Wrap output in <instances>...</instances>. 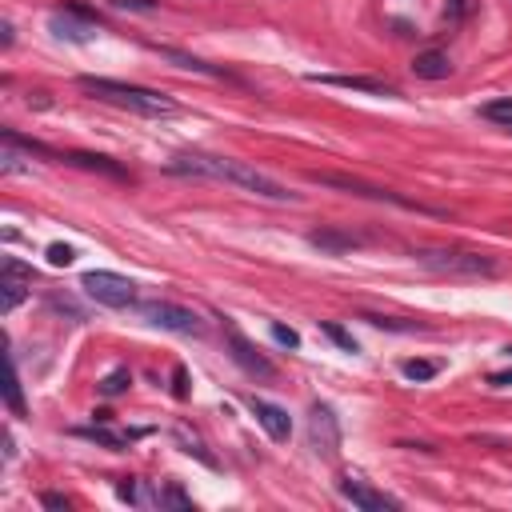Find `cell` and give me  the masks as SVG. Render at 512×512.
Instances as JSON below:
<instances>
[{
	"instance_id": "obj_1",
	"label": "cell",
	"mask_w": 512,
	"mask_h": 512,
	"mask_svg": "<svg viewBox=\"0 0 512 512\" xmlns=\"http://www.w3.org/2000/svg\"><path fill=\"white\" fill-rule=\"evenodd\" d=\"M168 172H176V176L224 180V184H236V188H244V192L260 196V200H272V204H296V200H300L288 184H280L276 176H268V172H260V168H252V164H244V160H236V156H216V152H180V156H172V160H168Z\"/></svg>"
},
{
	"instance_id": "obj_2",
	"label": "cell",
	"mask_w": 512,
	"mask_h": 512,
	"mask_svg": "<svg viewBox=\"0 0 512 512\" xmlns=\"http://www.w3.org/2000/svg\"><path fill=\"white\" fill-rule=\"evenodd\" d=\"M76 88L104 100V104H116V108H128L136 116H176L180 104L168 96V92H156V88H144V84H128V80H112V76H76Z\"/></svg>"
},
{
	"instance_id": "obj_3",
	"label": "cell",
	"mask_w": 512,
	"mask_h": 512,
	"mask_svg": "<svg viewBox=\"0 0 512 512\" xmlns=\"http://www.w3.org/2000/svg\"><path fill=\"white\" fill-rule=\"evenodd\" d=\"M312 184H324V188H336V192H348V196H364V200H376V204H392V208H404V212H424V216H444V208H432V204H420V200H408L392 188H380V184H368L360 176H340V172H308Z\"/></svg>"
},
{
	"instance_id": "obj_4",
	"label": "cell",
	"mask_w": 512,
	"mask_h": 512,
	"mask_svg": "<svg viewBox=\"0 0 512 512\" xmlns=\"http://www.w3.org/2000/svg\"><path fill=\"white\" fill-rule=\"evenodd\" d=\"M412 260L436 276H496V260L468 248H416Z\"/></svg>"
},
{
	"instance_id": "obj_5",
	"label": "cell",
	"mask_w": 512,
	"mask_h": 512,
	"mask_svg": "<svg viewBox=\"0 0 512 512\" xmlns=\"http://www.w3.org/2000/svg\"><path fill=\"white\" fill-rule=\"evenodd\" d=\"M140 316L160 328V332H176V336H204L208 324L200 320V312L184 308V304H172V300H144L140 304Z\"/></svg>"
},
{
	"instance_id": "obj_6",
	"label": "cell",
	"mask_w": 512,
	"mask_h": 512,
	"mask_svg": "<svg viewBox=\"0 0 512 512\" xmlns=\"http://www.w3.org/2000/svg\"><path fill=\"white\" fill-rule=\"evenodd\" d=\"M80 288H84L96 304H104V308H128V304H136V284H132L128 276H120V272H108V268L84 272V276H80Z\"/></svg>"
},
{
	"instance_id": "obj_7",
	"label": "cell",
	"mask_w": 512,
	"mask_h": 512,
	"mask_svg": "<svg viewBox=\"0 0 512 512\" xmlns=\"http://www.w3.org/2000/svg\"><path fill=\"white\" fill-rule=\"evenodd\" d=\"M224 340H228V356L236 360V368H244L248 376H256V380H276L280 376V368L236 328V320L232 316H224Z\"/></svg>"
},
{
	"instance_id": "obj_8",
	"label": "cell",
	"mask_w": 512,
	"mask_h": 512,
	"mask_svg": "<svg viewBox=\"0 0 512 512\" xmlns=\"http://www.w3.org/2000/svg\"><path fill=\"white\" fill-rule=\"evenodd\" d=\"M308 448L324 460H332L340 452V420L332 412V404H312L308 408Z\"/></svg>"
},
{
	"instance_id": "obj_9",
	"label": "cell",
	"mask_w": 512,
	"mask_h": 512,
	"mask_svg": "<svg viewBox=\"0 0 512 512\" xmlns=\"http://www.w3.org/2000/svg\"><path fill=\"white\" fill-rule=\"evenodd\" d=\"M48 28L56 40H72V44H88L96 36V16L80 4H64L60 12L48 16Z\"/></svg>"
},
{
	"instance_id": "obj_10",
	"label": "cell",
	"mask_w": 512,
	"mask_h": 512,
	"mask_svg": "<svg viewBox=\"0 0 512 512\" xmlns=\"http://www.w3.org/2000/svg\"><path fill=\"white\" fill-rule=\"evenodd\" d=\"M340 496H344L352 508H360V512H396V508H400L396 496L376 492V488L364 484L360 476H344V480H340Z\"/></svg>"
},
{
	"instance_id": "obj_11",
	"label": "cell",
	"mask_w": 512,
	"mask_h": 512,
	"mask_svg": "<svg viewBox=\"0 0 512 512\" xmlns=\"http://www.w3.org/2000/svg\"><path fill=\"white\" fill-rule=\"evenodd\" d=\"M152 52H156L160 60L184 68V72H196V76H208V80H232V84H236V76H232L228 68L208 64V60H200V56H192V52H180V48H168V44H152Z\"/></svg>"
},
{
	"instance_id": "obj_12",
	"label": "cell",
	"mask_w": 512,
	"mask_h": 512,
	"mask_svg": "<svg viewBox=\"0 0 512 512\" xmlns=\"http://www.w3.org/2000/svg\"><path fill=\"white\" fill-rule=\"evenodd\" d=\"M308 80L312 84H324V88H352V92H364V96H400L396 84L376 80V76H328V72H316Z\"/></svg>"
},
{
	"instance_id": "obj_13",
	"label": "cell",
	"mask_w": 512,
	"mask_h": 512,
	"mask_svg": "<svg viewBox=\"0 0 512 512\" xmlns=\"http://www.w3.org/2000/svg\"><path fill=\"white\" fill-rule=\"evenodd\" d=\"M248 408H252L256 424H260V428L268 432V440L284 444V440L292 436V420H288V412H284L280 404H272V400H260V396H252V400H248Z\"/></svg>"
},
{
	"instance_id": "obj_14",
	"label": "cell",
	"mask_w": 512,
	"mask_h": 512,
	"mask_svg": "<svg viewBox=\"0 0 512 512\" xmlns=\"http://www.w3.org/2000/svg\"><path fill=\"white\" fill-rule=\"evenodd\" d=\"M0 288H4V312H16V304L28 296L32 288V268L20 264L16 256L4 260V276H0Z\"/></svg>"
},
{
	"instance_id": "obj_15",
	"label": "cell",
	"mask_w": 512,
	"mask_h": 512,
	"mask_svg": "<svg viewBox=\"0 0 512 512\" xmlns=\"http://www.w3.org/2000/svg\"><path fill=\"white\" fill-rule=\"evenodd\" d=\"M412 76H416V80H448V76H452V60H448V52H440V48L416 52V60H412Z\"/></svg>"
},
{
	"instance_id": "obj_16",
	"label": "cell",
	"mask_w": 512,
	"mask_h": 512,
	"mask_svg": "<svg viewBox=\"0 0 512 512\" xmlns=\"http://www.w3.org/2000/svg\"><path fill=\"white\" fill-rule=\"evenodd\" d=\"M308 244H316V248H324V252H352V248H360L364 240L352 236V232H340V228H320V232H308Z\"/></svg>"
},
{
	"instance_id": "obj_17",
	"label": "cell",
	"mask_w": 512,
	"mask_h": 512,
	"mask_svg": "<svg viewBox=\"0 0 512 512\" xmlns=\"http://www.w3.org/2000/svg\"><path fill=\"white\" fill-rule=\"evenodd\" d=\"M76 436L96 440V444H104V448H112V452H124V448H128V444H132L140 432H112V428H104V424H100V428L92 424V428H76Z\"/></svg>"
},
{
	"instance_id": "obj_18",
	"label": "cell",
	"mask_w": 512,
	"mask_h": 512,
	"mask_svg": "<svg viewBox=\"0 0 512 512\" xmlns=\"http://www.w3.org/2000/svg\"><path fill=\"white\" fill-rule=\"evenodd\" d=\"M172 436H176V444H180V448H184L188 456H196L200 464H208V468H216V456H212V452L204 448V440H200L196 432H188L184 424H176V428H172Z\"/></svg>"
},
{
	"instance_id": "obj_19",
	"label": "cell",
	"mask_w": 512,
	"mask_h": 512,
	"mask_svg": "<svg viewBox=\"0 0 512 512\" xmlns=\"http://www.w3.org/2000/svg\"><path fill=\"white\" fill-rule=\"evenodd\" d=\"M68 164H80V168H92V172H108V176H124L120 164H112L108 156H92V152H68L64 156Z\"/></svg>"
},
{
	"instance_id": "obj_20",
	"label": "cell",
	"mask_w": 512,
	"mask_h": 512,
	"mask_svg": "<svg viewBox=\"0 0 512 512\" xmlns=\"http://www.w3.org/2000/svg\"><path fill=\"white\" fill-rule=\"evenodd\" d=\"M436 372H440V360H404V364H400V376L412 380V384H424V380H432Z\"/></svg>"
},
{
	"instance_id": "obj_21",
	"label": "cell",
	"mask_w": 512,
	"mask_h": 512,
	"mask_svg": "<svg viewBox=\"0 0 512 512\" xmlns=\"http://www.w3.org/2000/svg\"><path fill=\"white\" fill-rule=\"evenodd\" d=\"M28 164H24V156H20V144L12 140V136H4V152H0V172L4 176H16V172H24Z\"/></svg>"
},
{
	"instance_id": "obj_22",
	"label": "cell",
	"mask_w": 512,
	"mask_h": 512,
	"mask_svg": "<svg viewBox=\"0 0 512 512\" xmlns=\"http://www.w3.org/2000/svg\"><path fill=\"white\" fill-rule=\"evenodd\" d=\"M480 116H484V120H492V124H504V128H512V96L488 100V104L480 108Z\"/></svg>"
},
{
	"instance_id": "obj_23",
	"label": "cell",
	"mask_w": 512,
	"mask_h": 512,
	"mask_svg": "<svg viewBox=\"0 0 512 512\" xmlns=\"http://www.w3.org/2000/svg\"><path fill=\"white\" fill-rule=\"evenodd\" d=\"M128 384H132V372L128 368H112L100 380V396H120V392H128Z\"/></svg>"
},
{
	"instance_id": "obj_24",
	"label": "cell",
	"mask_w": 512,
	"mask_h": 512,
	"mask_svg": "<svg viewBox=\"0 0 512 512\" xmlns=\"http://www.w3.org/2000/svg\"><path fill=\"white\" fill-rule=\"evenodd\" d=\"M364 320L376 324V328H388V332H428L424 324H404V320H396V316H376V312H364Z\"/></svg>"
},
{
	"instance_id": "obj_25",
	"label": "cell",
	"mask_w": 512,
	"mask_h": 512,
	"mask_svg": "<svg viewBox=\"0 0 512 512\" xmlns=\"http://www.w3.org/2000/svg\"><path fill=\"white\" fill-rule=\"evenodd\" d=\"M320 332H324L328 340H336L344 352H356V340H352V332H344L340 324H332V320H320Z\"/></svg>"
},
{
	"instance_id": "obj_26",
	"label": "cell",
	"mask_w": 512,
	"mask_h": 512,
	"mask_svg": "<svg viewBox=\"0 0 512 512\" xmlns=\"http://www.w3.org/2000/svg\"><path fill=\"white\" fill-rule=\"evenodd\" d=\"M72 260H76V252H72L68 244H48V264H52V268H68Z\"/></svg>"
},
{
	"instance_id": "obj_27",
	"label": "cell",
	"mask_w": 512,
	"mask_h": 512,
	"mask_svg": "<svg viewBox=\"0 0 512 512\" xmlns=\"http://www.w3.org/2000/svg\"><path fill=\"white\" fill-rule=\"evenodd\" d=\"M8 408H12V416H28L24 412V396H20V372H12V384H8Z\"/></svg>"
},
{
	"instance_id": "obj_28",
	"label": "cell",
	"mask_w": 512,
	"mask_h": 512,
	"mask_svg": "<svg viewBox=\"0 0 512 512\" xmlns=\"http://www.w3.org/2000/svg\"><path fill=\"white\" fill-rule=\"evenodd\" d=\"M164 504H172V508H192V496H184L176 484H168V488H160V508Z\"/></svg>"
},
{
	"instance_id": "obj_29",
	"label": "cell",
	"mask_w": 512,
	"mask_h": 512,
	"mask_svg": "<svg viewBox=\"0 0 512 512\" xmlns=\"http://www.w3.org/2000/svg\"><path fill=\"white\" fill-rule=\"evenodd\" d=\"M272 340L284 344V348H300V332L288 328V324H272Z\"/></svg>"
},
{
	"instance_id": "obj_30",
	"label": "cell",
	"mask_w": 512,
	"mask_h": 512,
	"mask_svg": "<svg viewBox=\"0 0 512 512\" xmlns=\"http://www.w3.org/2000/svg\"><path fill=\"white\" fill-rule=\"evenodd\" d=\"M116 12H156V0H108Z\"/></svg>"
},
{
	"instance_id": "obj_31",
	"label": "cell",
	"mask_w": 512,
	"mask_h": 512,
	"mask_svg": "<svg viewBox=\"0 0 512 512\" xmlns=\"http://www.w3.org/2000/svg\"><path fill=\"white\" fill-rule=\"evenodd\" d=\"M172 396H176V400H184V396H188V368H184V364H176V368H172Z\"/></svg>"
},
{
	"instance_id": "obj_32",
	"label": "cell",
	"mask_w": 512,
	"mask_h": 512,
	"mask_svg": "<svg viewBox=\"0 0 512 512\" xmlns=\"http://www.w3.org/2000/svg\"><path fill=\"white\" fill-rule=\"evenodd\" d=\"M40 504H44V508H72V500H68V496H60V492H44V496H40Z\"/></svg>"
},
{
	"instance_id": "obj_33",
	"label": "cell",
	"mask_w": 512,
	"mask_h": 512,
	"mask_svg": "<svg viewBox=\"0 0 512 512\" xmlns=\"http://www.w3.org/2000/svg\"><path fill=\"white\" fill-rule=\"evenodd\" d=\"M488 384L492 388H508L512 384V372H488Z\"/></svg>"
},
{
	"instance_id": "obj_34",
	"label": "cell",
	"mask_w": 512,
	"mask_h": 512,
	"mask_svg": "<svg viewBox=\"0 0 512 512\" xmlns=\"http://www.w3.org/2000/svg\"><path fill=\"white\" fill-rule=\"evenodd\" d=\"M0 32H4V36H0V44H4V48H12V24H8V20L0 24Z\"/></svg>"
},
{
	"instance_id": "obj_35",
	"label": "cell",
	"mask_w": 512,
	"mask_h": 512,
	"mask_svg": "<svg viewBox=\"0 0 512 512\" xmlns=\"http://www.w3.org/2000/svg\"><path fill=\"white\" fill-rule=\"evenodd\" d=\"M504 356H508V360H512V344H508V348H504Z\"/></svg>"
}]
</instances>
